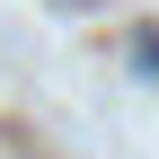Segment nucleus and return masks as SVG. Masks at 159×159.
<instances>
[{
  "label": "nucleus",
  "instance_id": "nucleus-1",
  "mask_svg": "<svg viewBox=\"0 0 159 159\" xmlns=\"http://www.w3.org/2000/svg\"><path fill=\"white\" fill-rule=\"evenodd\" d=\"M133 53H142V71L159 80V27H142V44H133Z\"/></svg>",
  "mask_w": 159,
  "mask_h": 159
}]
</instances>
